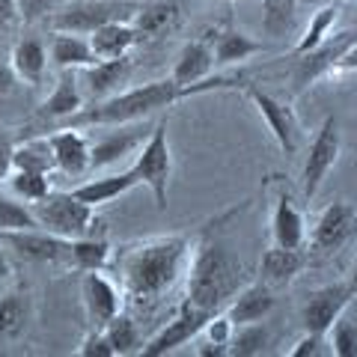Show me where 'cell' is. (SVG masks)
I'll return each mask as SVG.
<instances>
[{
	"label": "cell",
	"instance_id": "cell-11",
	"mask_svg": "<svg viewBox=\"0 0 357 357\" xmlns=\"http://www.w3.org/2000/svg\"><path fill=\"white\" fill-rule=\"evenodd\" d=\"M244 93H248V98L256 105V110H259V116L265 119V126H268V131H271L274 143L280 146V152L295 155L298 143H301V126H298L295 110L289 107L283 98H277L271 93H262V89H256V86H244Z\"/></svg>",
	"mask_w": 357,
	"mask_h": 357
},
{
	"label": "cell",
	"instance_id": "cell-45",
	"mask_svg": "<svg viewBox=\"0 0 357 357\" xmlns=\"http://www.w3.org/2000/svg\"><path fill=\"white\" fill-rule=\"evenodd\" d=\"M15 84H18V77H15V72H13V66H0V98L13 93Z\"/></svg>",
	"mask_w": 357,
	"mask_h": 357
},
{
	"label": "cell",
	"instance_id": "cell-6",
	"mask_svg": "<svg viewBox=\"0 0 357 357\" xmlns=\"http://www.w3.org/2000/svg\"><path fill=\"white\" fill-rule=\"evenodd\" d=\"M30 208H33V215H36L39 227L60 238L93 236L98 227L96 208L86 206L84 199H77L72 191H51L48 197H42L39 203H33Z\"/></svg>",
	"mask_w": 357,
	"mask_h": 357
},
{
	"label": "cell",
	"instance_id": "cell-19",
	"mask_svg": "<svg viewBox=\"0 0 357 357\" xmlns=\"http://www.w3.org/2000/svg\"><path fill=\"white\" fill-rule=\"evenodd\" d=\"M84 105H86V96H84V89H81V77H77L72 69H63L60 81L54 84L51 96L39 105L36 116L39 119H48V122H57V128H60L63 122L69 119V116H75Z\"/></svg>",
	"mask_w": 357,
	"mask_h": 357
},
{
	"label": "cell",
	"instance_id": "cell-20",
	"mask_svg": "<svg viewBox=\"0 0 357 357\" xmlns=\"http://www.w3.org/2000/svg\"><path fill=\"white\" fill-rule=\"evenodd\" d=\"M271 238L280 248H304L307 241V220L304 211L295 206L292 194L280 188L274 197V208H271Z\"/></svg>",
	"mask_w": 357,
	"mask_h": 357
},
{
	"label": "cell",
	"instance_id": "cell-5",
	"mask_svg": "<svg viewBox=\"0 0 357 357\" xmlns=\"http://www.w3.org/2000/svg\"><path fill=\"white\" fill-rule=\"evenodd\" d=\"M140 3L131 0H75V3L57 6L45 18L54 33H81L89 36L93 30L110 24V21H131Z\"/></svg>",
	"mask_w": 357,
	"mask_h": 357
},
{
	"label": "cell",
	"instance_id": "cell-10",
	"mask_svg": "<svg viewBox=\"0 0 357 357\" xmlns=\"http://www.w3.org/2000/svg\"><path fill=\"white\" fill-rule=\"evenodd\" d=\"M351 301H354V292L349 280L312 289L307 301L301 304V325H304V331H312V333H328L342 319V312Z\"/></svg>",
	"mask_w": 357,
	"mask_h": 357
},
{
	"label": "cell",
	"instance_id": "cell-37",
	"mask_svg": "<svg viewBox=\"0 0 357 357\" xmlns=\"http://www.w3.org/2000/svg\"><path fill=\"white\" fill-rule=\"evenodd\" d=\"M6 185L9 191H13L18 199H24V203H39L42 197L51 194V178L48 173H33V170H13L6 176Z\"/></svg>",
	"mask_w": 357,
	"mask_h": 357
},
{
	"label": "cell",
	"instance_id": "cell-42",
	"mask_svg": "<svg viewBox=\"0 0 357 357\" xmlns=\"http://www.w3.org/2000/svg\"><path fill=\"white\" fill-rule=\"evenodd\" d=\"M15 3H18V18L24 21V24H36V21L48 18L54 9H57L54 0H15Z\"/></svg>",
	"mask_w": 357,
	"mask_h": 357
},
{
	"label": "cell",
	"instance_id": "cell-13",
	"mask_svg": "<svg viewBox=\"0 0 357 357\" xmlns=\"http://www.w3.org/2000/svg\"><path fill=\"white\" fill-rule=\"evenodd\" d=\"M0 244L13 248L21 259L30 262H48V265H69V238H60L48 229H18V232H0Z\"/></svg>",
	"mask_w": 357,
	"mask_h": 357
},
{
	"label": "cell",
	"instance_id": "cell-30",
	"mask_svg": "<svg viewBox=\"0 0 357 357\" xmlns=\"http://www.w3.org/2000/svg\"><path fill=\"white\" fill-rule=\"evenodd\" d=\"M232 333H236V325H232V319L227 316L223 310L211 312L206 319L203 331L197 333V354L199 357H223L229 351V340Z\"/></svg>",
	"mask_w": 357,
	"mask_h": 357
},
{
	"label": "cell",
	"instance_id": "cell-15",
	"mask_svg": "<svg viewBox=\"0 0 357 357\" xmlns=\"http://www.w3.org/2000/svg\"><path fill=\"white\" fill-rule=\"evenodd\" d=\"M114 131L102 134L98 140H93V158H89V170H107L110 164H116L122 158H128V155H134L143 140L149 137L146 128H140L137 122H128V126H110Z\"/></svg>",
	"mask_w": 357,
	"mask_h": 357
},
{
	"label": "cell",
	"instance_id": "cell-46",
	"mask_svg": "<svg viewBox=\"0 0 357 357\" xmlns=\"http://www.w3.org/2000/svg\"><path fill=\"white\" fill-rule=\"evenodd\" d=\"M337 72H357V42L342 54V60L337 63Z\"/></svg>",
	"mask_w": 357,
	"mask_h": 357
},
{
	"label": "cell",
	"instance_id": "cell-29",
	"mask_svg": "<svg viewBox=\"0 0 357 357\" xmlns=\"http://www.w3.org/2000/svg\"><path fill=\"white\" fill-rule=\"evenodd\" d=\"M114 248L110 241L102 236H81V238H69V265L77 271H105L110 265Z\"/></svg>",
	"mask_w": 357,
	"mask_h": 357
},
{
	"label": "cell",
	"instance_id": "cell-40",
	"mask_svg": "<svg viewBox=\"0 0 357 357\" xmlns=\"http://www.w3.org/2000/svg\"><path fill=\"white\" fill-rule=\"evenodd\" d=\"M328 340H331V349L337 357H357V328L349 325V321H337L331 331H328Z\"/></svg>",
	"mask_w": 357,
	"mask_h": 357
},
{
	"label": "cell",
	"instance_id": "cell-9",
	"mask_svg": "<svg viewBox=\"0 0 357 357\" xmlns=\"http://www.w3.org/2000/svg\"><path fill=\"white\" fill-rule=\"evenodd\" d=\"M357 238V206L349 199H333L316 218L310 232V244L319 253H337Z\"/></svg>",
	"mask_w": 357,
	"mask_h": 357
},
{
	"label": "cell",
	"instance_id": "cell-3",
	"mask_svg": "<svg viewBox=\"0 0 357 357\" xmlns=\"http://www.w3.org/2000/svg\"><path fill=\"white\" fill-rule=\"evenodd\" d=\"M244 265L223 241H199L185 268V304L218 312L241 289Z\"/></svg>",
	"mask_w": 357,
	"mask_h": 357
},
{
	"label": "cell",
	"instance_id": "cell-32",
	"mask_svg": "<svg viewBox=\"0 0 357 357\" xmlns=\"http://www.w3.org/2000/svg\"><path fill=\"white\" fill-rule=\"evenodd\" d=\"M30 304L24 292H9L0 298V342L18 340L27 328Z\"/></svg>",
	"mask_w": 357,
	"mask_h": 357
},
{
	"label": "cell",
	"instance_id": "cell-44",
	"mask_svg": "<svg viewBox=\"0 0 357 357\" xmlns=\"http://www.w3.org/2000/svg\"><path fill=\"white\" fill-rule=\"evenodd\" d=\"M18 21V3L15 0H0V36H6Z\"/></svg>",
	"mask_w": 357,
	"mask_h": 357
},
{
	"label": "cell",
	"instance_id": "cell-43",
	"mask_svg": "<svg viewBox=\"0 0 357 357\" xmlns=\"http://www.w3.org/2000/svg\"><path fill=\"white\" fill-rule=\"evenodd\" d=\"M13 152H15V140L9 137V131L0 128V182H6V176L13 173Z\"/></svg>",
	"mask_w": 357,
	"mask_h": 357
},
{
	"label": "cell",
	"instance_id": "cell-16",
	"mask_svg": "<svg viewBox=\"0 0 357 357\" xmlns=\"http://www.w3.org/2000/svg\"><path fill=\"white\" fill-rule=\"evenodd\" d=\"M54 167L66 176H84L89 173V158H93V140L84 134V128H57L48 134Z\"/></svg>",
	"mask_w": 357,
	"mask_h": 357
},
{
	"label": "cell",
	"instance_id": "cell-31",
	"mask_svg": "<svg viewBox=\"0 0 357 357\" xmlns=\"http://www.w3.org/2000/svg\"><path fill=\"white\" fill-rule=\"evenodd\" d=\"M13 170H33V173H48V176L57 170L48 137H27V140L15 143Z\"/></svg>",
	"mask_w": 357,
	"mask_h": 357
},
{
	"label": "cell",
	"instance_id": "cell-41",
	"mask_svg": "<svg viewBox=\"0 0 357 357\" xmlns=\"http://www.w3.org/2000/svg\"><path fill=\"white\" fill-rule=\"evenodd\" d=\"M77 354H81V357H116L114 345H110L107 333L102 328H89L84 342L77 345Z\"/></svg>",
	"mask_w": 357,
	"mask_h": 357
},
{
	"label": "cell",
	"instance_id": "cell-17",
	"mask_svg": "<svg viewBox=\"0 0 357 357\" xmlns=\"http://www.w3.org/2000/svg\"><path fill=\"white\" fill-rule=\"evenodd\" d=\"M131 69H134L131 54H128V57L98 60V63H93V66H86V69H81V72H84V77H81L84 96L93 98V102H102V98L116 96L119 89H122V84H128Z\"/></svg>",
	"mask_w": 357,
	"mask_h": 357
},
{
	"label": "cell",
	"instance_id": "cell-22",
	"mask_svg": "<svg viewBox=\"0 0 357 357\" xmlns=\"http://www.w3.org/2000/svg\"><path fill=\"white\" fill-rule=\"evenodd\" d=\"M86 39L93 45L98 60H116V57H128L146 36L131 21H110V24L93 30Z\"/></svg>",
	"mask_w": 357,
	"mask_h": 357
},
{
	"label": "cell",
	"instance_id": "cell-8",
	"mask_svg": "<svg viewBox=\"0 0 357 357\" xmlns=\"http://www.w3.org/2000/svg\"><path fill=\"white\" fill-rule=\"evenodd\" d=\"M357 42V27L351 30H340V33H331V36L316 45L312 51L307 54H298V66L292 72V84H295V93H304V89H310L312 84L319 81V77H328L337 72V63L342 60V54L351 48V45Z\"/></svg>",
	"mask_w": 357,
	"mask_h": 357
},
{
	"label": "cell",
	"instance_id": "cell-12",
	"mask_svg": "<svg viewBox=\"0 0 357 357\" xmlns=\"http://www.w3.org/2000/svg\"><path fill=\"white\" fill-rule=\"evenodd\" d=\"M208 316L211 312H203V310H197V307H191V304H185L182 301V307H178L176 316L167 321V325L155 333L152 340L143 342L140 354L143 357H161V354H170L176 349H182V345L197 340V333L203 331Z\"/></svg>",
	"mask_w": 357,
	"mask_h": 357
},
{
	"label": "cell",
	"instance_id": "cell-35",
	"mask_svg": "<svg viewBox=\"0 0 357 357\" xmlns=\"http://www.w3.org/2000/svg\"><path fill=\"white\" fill-rule=\"evenodd\" d=\"M268 342H271V333L262 321H253V325H238L236 333H232L229 340V351L232 357H256L268 349Z\"/></svg>",
	"mask_w": 357,
	"mask_h": 357
},
{
	"label": "cell",
	"instance_id": "cell-34",
	"mask_svg": "<svg viewBox=\"0 0 357 357\" xmlns=\"http://www.w3.org/2000/svg\"><path fill=\"white\" fill-rule=\"evenodd\" d=\"M340 13H342V9L337 3H328V6L316 9L312 18H310V24H307V30H304V36H301L298 45H295V54H307V51L316 48V45L325 42L333 33V27H337Z\"/></svg>",
	"mask_w": 357,
	"mask_h": 357
},
{
	"label": "cell",
	"instance_id": "cell-1",
	"mask_svg": "<svg viewBox=\"0 0 357 357\" xmlns=\"http://www.w3.org/2000/svg\"><path fill=\"white\" fill-rule=\"evenodd\" d=\"M194 244L188 236H149L128 241L110 256L119 274V292L128 304H155L185 277Z\"/></svg>",
	"mask_w": 357,
	"mask_h": 357
},
{
	"label": "cell",
	"instance_id": "cell-48",
	"mask_svg": "<svg viewBox=\"0 0 357 357\" xmlns=\"http://www.w3.org/2000/svg\"><path fill=\"white\" fill-rule=\"evenodd\" d=\"M349 286H351V292H354V298H357V259H354V265H351V274H349Z\"/></svg>",
	"mask_w": 357,
	"mask_h": 357
},
{
	"label": "cell",
	"instance_id": "cell-18",
	"mask_svg": "<svg viewBox=\"0 0 357 357\" xmlns=\"http://www.w3.org/2000/svg\"><path fill=\"white\" fill-rule=\"evenodd\" d=\"M277 304L274 298V286H268L265 280H256L250 286H241L236 295H232V301L227 307H223V312L232 319V325H253V321H265L268 316H271V310Z\"/></svg>",
	"mask_w": 357,
	"mask_h": 357
},
{
	"label": "cell",
	"instance_id": "cell-26",
	"mask_svg": "<svg viewBox=\"0 0 357 357\" xmlns=\"http://www.w3.org/2000/svg\"><path fill=\"white\" fill-rule=\"evenodd\" d=\"M178 21H182V0H149V3H140L131 24L146 39H152V36H161V33L178 27Z\"/></svg>",
	"mask_w": 357,
	"mask_h": 357
},
{
	"label": "cell",
	"instance_id": "cell-2",
	"mask_svg": "<svg viewBox=\"0 0 357 357\" xmlns=\"http://www.w3.org/2000/svg\"><path fill=\"white\" fill-rule=\"evenodd\" d=\"M218 89H244L238 77H206L194 86H182L173 77L152 81L134 89H119L116 96L102 98V102L84 105L75 116H69L60 128H110V126H128V122H143L161 110H170L178 102H188L203 93H218Z\"/></svg>",
	"mask_w": 357,
	"mask_h": 357
},
{
	"label": "cell",
	"instance_id": "cell-38",
	"mask_svg": "<svg viewBox=\"0 0 357 357\" xmlns=\"http://www.w3.org/2000/svg\"><path fill=\"white\" fill-rule=\"evenodd\" d=\"M295 6L298 0H265V9H262V30L268 36L280 39L286 36L295 24Z\"/></svg>",
	"mask_w": 357,
	"mask_h": 357
},
{
	"label": "cell",
	"instance_id": "cell-33",
	"mask_svg": "<svg viewBox=\"0 0 357 357\" xmlns=\"http://www.w3.org/2000/svg\"><path fill=\"white\" fill-rule=\"evenodd\" d=\"M102 331L107 333V340H110V345H114L116 357L140 354V349H143V337H140L137 321H134V319L128 316V312H122V310H119L116 316L110 319Z\"/></svg>",
	"mask_w": 357,
	"mask_h": 357
},
{
	"label": "cell",
	"instance_id": "cell-27",
	"mask_svg": "<svg viewBox=\"0 0 357 357\" xmlns=\"http://www.w3.org/2000/svg\"><path fill=\"white\" fill-rule=\"evenodd\" d=\"M9 66L21 84L36 86L42 84L45 72H48V51L39 39H18L13 45V54H9Z\"/></svg>",
	"mask_w": 357,
	"mask_h": 357
},
{
	"label": "cell",
	"instance_id": "cell-36",
	"mask_svg": "<svg viewBox=\"0 0 357 357\" xmlns=\"http://www.w3.org/2000/svg\"><path fill=\"white\" fill-rule=\"evenodd\" d=\"M18 229H39V220L33 215L30 203L18 199L15 194H0V232H18Z\"/></svg>",
	"mask_w": 357,
	"mask_h": 357
},
{
	"label": "cell",
	"instance_id": "cell-28",
	"mask_svg": "<svg viewBox=\"0 0 357 357\" xmlns=\"http://www.w3.org/2000/svg\"><path fill=\"white\" fill-rule=\"evenodd\" d=\"M211 48H215V66H236L256 57V54H265V45L259 39L248 36L241 30H218L211 36Z\"/></svg>",
	"mask_w": 357,
	"mask_h": 357
},
{
	"label": "cell",
	"instance_id": "cell-14",
	"mask_svg": "<svg viewBox=\"0 0 357 357\" xmlns=\"http://www.w3.org/2000/svg\"><path fill=\"white\" fill-rule=\"evenodd\" d=\"M81 301L89 328H105L126 304L119 286L105 271H84L81 277Z\"/></svg>",
	"mask_w": 357,
	"mask_h": 357
},
{
	"label": "cell",
	"instance_id": "cell-7",
	"mask_svg": "<svg viewBox=\"0 0 357 357\" xmlns=\"http://www.w3.org/2000/svg\"><path fill=\"white\" fill-rule=\"evenodd\" d=\"M342 152V131H340V119L337 116H325V122L319 126V131L312 134L307 158H304V170H301V191L307 199H312L325 178L331 176V170L337 167Z\"/></svg>",
	"mask_w": 357,
	"mask_h": 357
},
{
	"label": "cell",
	"instance_id": "cell-47",
	"mask_svg": "<svg viewBox=\"0 0 357 357\" xmlns=\"http://www.w3.org/2000/svg\"><path fill=\"white\" fill-rule=\"evenodd\" d=\"M13 274V262H9V256L3 250V244H0V280H6V277Z\"/></svg>",
	"mask_w": 357,
	"mask_h": 357
},
{
	"label": "cell",
	"instance_id": "cell-24",
	"mask_svg": "<svg viewBox=\"0 0 357 357\" xmlns=\"http://www.w3.org/2000/svg\"><path fill=\"white\" fill-rule=\"evenodd\" d=\"M307 265V253L301 248H268L262 253V262H259V274L268 286H289L295 277L304 271Z\"/></svg>",
	"mask_w": 357,
	"mask_h": 357
},
{
	"label": "cell",
	"instance_id": "cell-23",
	"mask_svg": "<svg viewBox=\"0 0 357 357\" xmlns=\"http://www.w3.org/2000/svg\"><path fill=\"white\" fill-rule=\"evenodd\" d=\"M137 185H140L137 176H134V170L128 167V170H122V173H107V176L89 178V182L72 188V194H75L77 199H84L86 206L102 208V206H107V203H114V199L126 197V194L134 191Z\"/></svg>",
	"mask_w": 357,
	"mask_h": 357
},
{
	"label": "cell",
	"instance_id": "cell-39",
	"mask_svg": "<svg viewBox=\"0 0 357 357\" xmlns=\"http://www.w3.org/2000/svg\"><path fill=\"white\" fill-rule=\"evenodd\" d=\"M331 354L333 349L328 333H312V331H304V337L295 340V345L289 349V357H331Z\"/></svg>",
	"mask_w": 357,
	"mask_h": 357
},
{
	"label": "cell",
	"instance_id": "cell-21",
	"mask_svg": "<svg viewBox=\"0 0 357 357\" xmlns=\"http://www.w3.org/2000/svg\"><path fill=\"white\" fill-rule=\"evenodd\" d=\"M211 72H215V48H211V39H191L178 51L170 77L182 86H194L199 81H206V77H211Z\"/></svg>",
	"mask_w": 357,
	"mask_h": 357
},
{
	"label": "cell",
	"instance_id": "cell-4",
	"mask_svg": "<svg viewBox=\"0 0 357 357\" xmlns=\"http://www.w3.org/2000/svg\"><path fill=\"white\" fill-rule=\"evenodd\" d=\"M131 170L140 185L149 188L155 208L167 211V206H170V176H173V152H170V140H167V119H161L149 131V137L143 140V146L134 152Z\"/></svg>",
	"mask_w": 357,
	"mask_h": 357
},
{
	"label": "cell",
	"instance_id": "cell-25",
	"mask_svg": "<svg viewBox=\"0 0 357 357\" xmlns=\"http://www.w3.org/2000/svg\"><path fill=\"white\" fill-rule=\"evenodd\" d=\"M48 54L57 69H72V72H81L86 66L98 63L93 45H89V39L81 36V33H54Z\"/></svg>",
	"mask_w": 357,
	"mask_h": 357
}]
</instances>
